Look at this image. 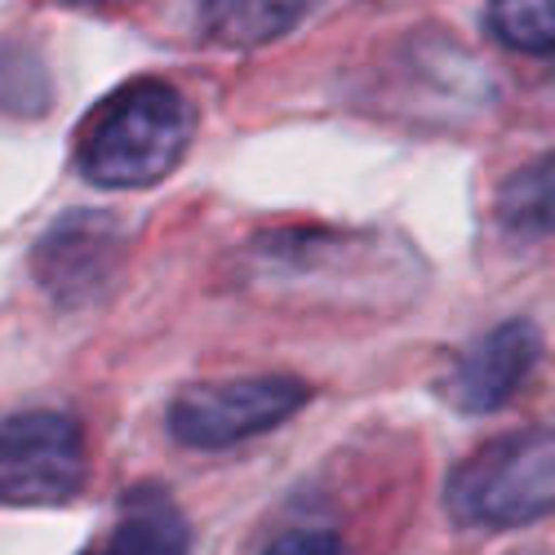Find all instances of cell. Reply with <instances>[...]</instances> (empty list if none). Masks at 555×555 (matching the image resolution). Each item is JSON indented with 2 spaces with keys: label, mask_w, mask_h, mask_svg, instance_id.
<instances>
[{
  "label": "cell",
  "mask_w": 555,
  "mask_h": 555,
  "mask_svg": "<svg viewBox=\"0 0 555 555\" xmlns=\"http://www.w3.org/2000/svg\"><path fill=\"white\" fill-rule=\"evenodd\" d=\"M245 289L320 311H391L423 289V262L387 231L285 227L258 236L241 258Z\"/></svg>",
  "instance_id": "cell-1"
},
{
  "label": "cell",
  "mask_w": 555,
  "mask_h": 555,
  "mask_svg": "<svg viewBox=\"0 0 555 555\" xmlns=\"http://www.w3.org/2000/svg\"><path fill=\"white\" fill-rule=\"evenodd\" d=\"M196 107L169 80L138 76L85 116L76 133V169L112 192L152 188L169 178L192 147Z\"/></svg>",
  "instance_id": "cell-2"
},
{
  "label": "cell",
  "mask_w": 555,
  "mask_h": 555,
  "mask_svg": "<svg viewBox=\"0 0 555 555\" xmlns=\"http://www.w3.org/2000/svg\"><path fill=\"white\" fill-rule=\"evenodd\" d=\"M555 498V449L546 431H512L480 444L457 462L444 502L457 525L520 529L551 512Z\"/></svg>",
  "instance_id": "cell-3"
},
{
  "label": "cell",
  "mask_w": 555,
  "mask_h": 555,
  "mask_svg": "<svg viewBox=\"0 0 555 555\" xmlns=\"http://www.w3.org/2000/svg\"><path fill=\"white\" fill-rule=\"evenodd\" d=\"M307 400H311V387L289 374L196 383L173 396L169 436L188 449H231L249 436L289 423Z\"/></svg>",
  "instance_id": "cell-4"
},
{
  "label": "cell",
  "mask_w": 555,
  "mask_h": 555,
  "mask_svg": "<svg viewBox=\"0 0 555 555\" xmlns=\"http://www.w3.org/2000/svg\"><path fill=\"white\" fill-rule=\"evenodd\" d=\"M85 436L54 409L0 423V506H63L85 489Z\"/></svg>",
  "instance_id": "cell-5"
},
{
  "label": "cell",
  "mask_w": 555,
  "mask_h": 555,
  "mask_svg": "<svg viewBox=\"0 0 555 555\" xmlns=\"http://www.w3.org/2000/svg\"><path fill=\"white\" fill-rule=\"evenodd\" d=\"M125 262L120 222L99 209L59 218L36 245V281L59 307H89L107 298Z\"/></svg>",
  "instance_id": "cell-6"
},
{
  "label": "cell",
  "mask_w": 555,
  "mask_h": 555,
  "mask_svg": "<svg viewBox=\"0 0 555 555\" xmlns=\"http://www.w3.org/2000/svg\"><path fill=\"white\" fill-rule=\"evenodd\" d=\"M538 360H542L538 330L529 320H506V325H493L457 356L444 396L457 413H493L525 387Z\"/></svg>",
  "instance_id": "cell-7"
},
{
  "label": "cell",
  "mask_w": 555,
  "mask_h": 555,
  "mask_svg": "<svg viewBox=\"0 0 555 555\" xmlns=\"http://www.w3.org/2000/svg\"><path fill=\"white\" fill-rule=\"evenodd\" d=\"M103 555H192V525L160 485H138L120 502Z\"/></svg>",
  "instance_id": "cell-8"
},
{
  "label": "cell",
  "mask_w": 555,
  "mask_h": 555,
  "mask_svg": "<svg viewBox=\"0 0 555 555\" xmlns=\"http://www.w3.org/2000/svg\"><path fill=\"white\" fill-rule=\"evenodd\" d=\"M311 10L315 0H201V23L214 44L245 54L289 36Z\"/></svg>",
  "instance_id": "cell-9"
},
{
  "label": "cell",
  "mask_w": 555,
  "mask_h": 555,
  "mask_svg": "<svg viewBox=\"0 0 555 555\" xmlns=\"http://www.w3.org/2000/svg\"><path fill=\"white\" fill-rule=\"evenodd\" d=\"M498 218L512 236H525V241L546 236L551 231V156L525 165L520 173L502 182Z\"/></svg>",
  "instance_id": "cell-10"
},
{
  "label": "cell",
  "mask_w": 555,
  "mask_h": 555,
  "mask_svg": "<svg viewBox=\"0 0 555 555\" xmlns=\"http://www.w3.org/2000/svg\"><path fill=\"white\" fill-rule=\"evenodd\" d=\"M493 31L520 54L551 59L555 44V0H489Z\"/></svg>",
  "instance_id": "cell-11"
},
{
  "label": "cell",
  "mask_w": 555,
  "mask_h": 555,
  "mask_svg": "<svg viewBox=\"0 0 555 555\" xmlns=\"http://www.w3.org/2000/svg\"><path fill=\"white\" fill-rule=\"evenodd\" d=\"M267 555H347V546L334 533H320V529H298L285 533L267 546Z\"/></svg>",
  "instance_id": "cell-12"
},
{
  "label": "cell",
  "mask_w": 555,
  "mask_h": 555,
  "mask_svg": "<svg viewBox=\"0 0 555 555\" xmlns=\"http://www.w3.org/2000/svg\"><path fill=\"white\" fill-rule=\"evenodd\" d=\"M67 5H80V10H120L125 0H67Z\"/></svg>",
  "instance_id": "cell-13"
}]
</instances>
